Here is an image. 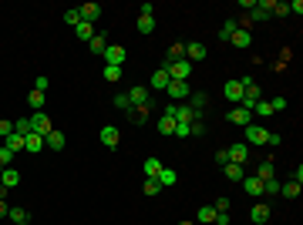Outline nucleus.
<instances>
[{
    "instance_id": "nucleus-1",
    "label": "nucleus",
    "mask_w": 303,
    "mask_h": 225,
    "mask_svg": "<svg viewBox=\"0 0 303 225\" xmlns=\"http://www.w3.org/2000/svg\"><path fill=\"white\" fill-rule=\"evenodd\" d=\"M165 71H168V78H172V81H189L192 64L182 57V61H172V64H165Z\"/></svg>"
},
{
    "instance_id": "nucleus-2",
    "label": "nucleus",
    "mask_w": 303,
    "mask_h": 225,
    "mask_svg": "<svg viewBox=\"0 0 303 225\" xmlns=\"http://www.w3.org/2000/svg\"><path fill=\"white\" fill-rule=\"evenodd\" d=\"M104 64H112V67H121V64H125V47H121V44H108V47H104Z\"/></svg>"
},
{
    "instance_id": "nucleus-3",
    "label": "nucleus",
    "mask_w": 303,
    "mask_h": 225,
    "mask_svg": "<svg viewBox=\"0 0 303 225\" xmlns=\"http://www.w3.org/2000/svg\"><path fill=\"white\" fill-rule=\"evenodd\" d=\"M165 91H168V97H172L176 105H179V101H185V97L192 94V91H189V81H168Z\"/></svg>"
},
{
    "instance_id": "nucleus-4",
    "label": "nucleus",
    "mask_w": 303,
    "mask_h": 225,
    "mask_svg": "<svg viewBox=\"0 0 303 225\" xmlns=\"http://www.w3.org/2000/svg\"><path fill=\"white\" fill-rule=\"evenodd\" d=\"M98 138H101V145H108V152H115V148H118V141H121V131L115 128V124H104Z\"/></svg>"
},
{
    "instance_id": "nucleus-5",
    "label": "nucleus",
    "mask_w": 303,
    "mask_h": 225,
    "mask_svg": "<svg viewBox=\"0 0 303 225\" xmlns=\"http://www.w3.org/2000/svg\"><path fill=\"white\" fill-rule=\"evenodd\" d=\"M226 121H229V124H240V128H246V124H253V111H246V108H232V111L226 114Z\"/></svg>"
},
{
    "instance_id": "nucleus-6",
    "label": "nucleus",
    "mask_w": 303,
    "mask_h": 225,
    "mask_svg": "<svg viewBox=\"0 0 303 225\" xmlns=\"http://www.w3.org/2000/svg\"><path fill=\"white\" fill-rule=\"evenodd\" d=\"M128 94V101H132V108H138V105H148L152 101V91L148 88H142V84H135L132 91H125Z\"/></svg>"
},
{
    "instance_id": "nucleus-7",
    "label": "nucleus",
    "mask_w": 303,
    "mask_h": 225,
    "mask_svg": "<svg viewBox=\"0 0 303 225\" xmlns=\"http://www.w3.org/2000/svg\"><path fill=\"white\" fill-rule=\"evenodd\" d=\"M152 108H155V101L132 108V111H128V121H132V124H145V121H148V114H152Z\"/></svg>"
},
{
    "instance_id": "nucleus-8",
    "label": "nucleus",
    "mask_w": 303,
    "mask_h": 225,
    "mask_svg": "<svg viewBox=\"0 0 303 225\" xmlns=\"http://www.w3.org/2000/svg\"><path fill=\"white\" fill-rule=\"evenodd\" d=\"M44 148H51V152H64V148H68V138H64V131H51L48 138H44Z\"/></svg>"
},
{
    "instance_id": "nucleus-9",
    "label": "nucleus",
    "mask_w": 303,
    "mask_h": 225,
    "mask_svg": "<svg viewBox=\"0 0 303 225\" xmlns=\"http://www.w3.org/2000/svg\"><path fill=\"white\" fill-rule=\"evenodd\" d=\"M78 14H81V20H84V24H95L98 17H101V4H81Z\"/></svg>"
},
{
    "instance_id": "nucleus-10",
    "label": "nucleus",
    "mask_w": 303,
    "mask_h": 225,
    "mask_svg": "<svg viewBox=\"0 0 303 225\" xmlns=\"http://www.w3.org/2000/svg\"><path fill=\"white\" fill-rule=\"evenodd\" d=\"M206 54H209V47L202 44V40H192V44H185V61H202Z\"/></svg>"
},
{
    "instance_id": "nucleus-11",
    "label": "nucleus",
    "mask_w": 303,
    "mask_h": 225,
    "mask_svg": "<svg viewBox=\"0 0 303 225\" xmlns=\"http://www.w3.org/2000/svg\"><path fill=\"white\" fill-rule=\"evenodd\" d=\"M223 94L229 97L236 108H240V101H243V84H240V81H226V84H223Z\"/></svg>"
},
{
    "instance_id": "nucleus-12",
    "label": "nucleus",
    "mask_w": 303,
    "mask_h": 225,
    "mask_svg": "<svg viewBox=\"0 0 303 225\" xmlns=\"http://www.w3.org/2000/svg\"><path fill=\"white\" fill-rule=\"evenodd\" d=\"M243 192L253 195V198H263V182H259L256 175H246L243 178Z\"/></svg>"
},
{
    "instance_id": "nucleus-13",
    "label": "nucleus",
    "mask_w": 303,
    "mask_h": 225,
    "mask_svg": "<svg viewBox=\"0 0 303 225\" xmlns=\"http://www.w3.org/2000/svg\"><path fill=\"white\" fill-rule=\"evenodd\" d=\"M34 131H37L40 138H48L51 131H54V124H51V118H48L44 111H37V114H34Z\"/></svg>"
},
{
    "instance_id": "nucleus-14",
    "label": "nucleus",
    "mask_w": 303,
    "mask_h": 225,
    "mask_svg": "<svg viewBox=\"0 0 303 225\" xmlns=\"http://www.w3.org/2000/svg\"><path fill=\"white\" fill-rule=\"evenodd\" d=\"M266 135H270V131L259 128V124H246V141L249 145H266Z\"/></svg>"
},
{
    "instance_id": "nucleus-15",
    "label": "nucleus",
    "mask_w": 303,
    "mask_h": 225,
    "mask_svg": "<svg viewBox=\"0 0 303 225\" xmlns=\"http://www.w3.org/2000/svg\"><path fill=\"white\" fill-rule=\"evenodd\" d=\"M168 81H172V78H168V71H165V67H159V71L152 74V81H148V91H165Z\"/></svg>"
},
{
    "instance_id": "nucleus-16",
    "label": "nucleus",
    "mask_w": 303,
    "mask_h": 225,
    "mask_svg": "<svg viewBox=\"0 0 303 225\" xmlns=\"http://www.w3.org/2000/svg\"><path fill=\"white\" fill-rule=\"evenodd\" d=\"M0 185H4V188H17V185H20V171H17L14 165L4 168V171H0Z\"/></svg>"
},
{
    "instance_id": "nucleus-17",
    "label": "nucleus",
    "mask_w": 303,
    "mask_h": 225,
    "mask_svg": "<svg viewBox=\"0 0 303 225\" xmlns=\"http://www.w3.org/2000/svg\"><path fill=\"white\" fill-rule=\"evenodd\" d=\"M206 105H209V97L202 94V91H192V94H189V108L196 111V118H202V111H206Z\"/></svg>"
},
{
    "instance_id": "nucleus-18",
    "label": "nucleus",
    "mask_w": 303,
    "mask_h": 225,
    "mask_svg": "<svg viewBox=\"0 0 303 225\" xmlns=\"http://www.w3.org/2000/svg\"><path fill=\"white\" fill-rule=\"evenodd\" d=\"M229 44H232V47H240V51H246V47H253V34L240 27V31H236V34L229 37Z\"/></svg>"
},
{
    "instance_id": "nucleus-19",
    "label": "nucleus",
    "mask_w": 303,
    "mask_h": 225,
    "mask_svg": "<svg viewBox=\"0 0 303 225\" xmlns=\"http://www.w3.org/2000/svg\"><path fill=\"white\" fill-rule=\"evenodd\" d=\"M226 152H229V161H232V165H246V158H249V148H246V145H229Z\"/></svg>"
},
{
    "instance_id": "nucleus-20",
    "label": "nucleus",
    "mask_w": 303,
    "mask_h": 225,
    "mask_svg": "<svg viewBox=\"0 0 303 225\" xmlns=\"http://www.w3.org/2000/svg\"><path fill=\"white\" fill-rule=\"evenodd\" d=\"M249 218H253L256 225H266V222H270V205H266V202H259V205H253V212H249Z\"/></svg>"
},
{
    "instance_id": "nucleus-21",
    "label": "nucleus",
    "mask_w": 303,
    "mask_h": 225,
    "mask_svg": "<svg viewBox=\"0 0 303 225\" xmlns=\"http://www.w3.org/2000/svg\"><path fill=\"white\" fill-rule=\"evenodd\" d=\"M104 47H108V34L95 31V37L88 40V51H91V54H104Z\"/></svg>"
},
{
    "instance_id": "nucleus-22",
    "label": "nucleus",
    "mask_w": 303,
    "mask_h": 225,
    "mask_svg": "<svg viewBox=\"0 0 303 225\" xmlns=\"http://www.w3.org/2000/svg\"><path fill=\"white\" fill-rule=\"evenodd\" d=\"M236 31H240V20H236V17H229V20H223V27H219V34H215V37H219V40H229Z\"/></svg>"
},
{
    "instance_id": "nucleus-23",
    "label": "nucleus",
    "mask_w": 303,
    "mask_h": 225,
    "mask_svg": "<svg viewBox=\"0 0 303 225\" xmlns=\"http://www.w3.org/2000/svg\"><path fill=\"white\" fill-rule=\"evenodd\" d=\"M176 121L179 124H192V121H199V118H196V111L189 105H176Z\"/></svg>"
},
{
    "instance_id": "nucleus-24",
    "label": "nucleus",
    "mask_w": 303,
    "mask_h": 225,
    "mask_svg": "<svg viewBox=\"0 0 303 225\" xmlns=\"http://www.w3.org/2000/svg\"><path fill=\"white\" fill-rule=\"evenodd\" d=\"M14 135H20V138L34 135V118H17L14 121Z\"/></svg>"
},
{
    "instance_id": "nucleus-25",
    "label": "nucleus",
    "mask_w": 303,
    "mask_h": 225,
    "mask_svg": "<svg viewBox=\"0 0 303 225\" xmlns=\"http://www.w3.org/2000/svg\"><path fill=\"white\" fill-rule=\"evenodd\" d=\"M165 168L159 158H145V165H142V171H145V178H159V171Z\"/></svg>"
},
{
    "instance_id": "nucleus-26",
    "label": "nucleus",
    "mask_w": 303,
    "mask_h": 225,
    "mask_svg": "<svg viewBox=\"0 0 303 225\" xmlns=\"http://www.w3.org/2000/svg\"><path fill=\"white\" fill-rule=\"evenodd\" d=\"M40 148H44V138L37 135V131H34V135H27L24 138V152H31V155H37Z\"/></svg>"
},
{
    "instance_id": "nucleus-27",
    "label": "nucleus",
    "mask_w": 303,
    "mask_h": 225,
    "mask_svg": "<svg viewBox=\"0 0 303 225\" xmlns=\"http://www.w3.org/2000/svg\"><path fill=\"white\" fill-rule=\"evenodd\" d=\"M256 178H259V182H270V178H276V171H273V161H259Z\"/></svg>"
},
{
    "instance_id": "nucleus-28",
    "label": "nucleus",
    "mask_w": 303,
    "mask_h": 225,
    "mask_svg": "<svg viewBox=\"0 0 303 225\" xmlns=\"http://www.w3.org/2000/svg\"><path fill=\"white\" fill-rule=\"evenodd\" d=\"M226 178H229V182H243V178H246V171H243V165H232V161H229V165H226Z\"/></svg>"
},
{
    "instance_id": "nucleus-29",
    "label": "nucleus",
    "mask_w": 303,
    "mask_h": 225,
    "mask_svg": "<svg viewBox=\"0 0 303 225\" xmlns=\"http://www.w3.org/2000/svg\"><path fill=\"white\" fill-rule=\"evenodd\" d=\"M176 182H179V175H176L172 168H162V171H159V185H162V188H172Z\"/></svg>"
},
{
    "instance_id": "nucleus-30",
    "label": "nucleus",
    "mask_w": 303,
    "mask_h": 225,
    "mask_svg": "<svg viewBox=\"0 0 303 225\" xmlns=\"http://www.w3.org/2000/svg\"><path fill=\"white\" fill-rule=\"evenodd\" d=\"M7 218H10V222H31V212H27V209H20V205H14V209H10L7 212Z\"/></svg>"
},
{
    "instance_id": "nucleus-31",
    "label": "nucleus",
    "mask_w": 303,
    "mask_h": 225,
    "mask_svg": "<svg viewBox=\"0 0 303 225\" xmlns=\"http://www.w3.org/2000/svg\"><path fill=\"white\" fill-rule=\"evenodd\" d=\"M4 148H10V152H24V138H20V135H7V138H4Z\"/></svg>"
},
{
    "instance_id": "nucleus-32",
    "label": "nucleus",
    "mask_w": 303,
    "mask_h": 225,
    "mask_svg": "<svg viewBox=\"0 0 303 225\" xmlns=\"http://www.w3.org/2000/svg\"><path fill=\"white\" fill-rule=\"evenodd\" d=\"M27 105L34 108V114L44 111V91H31V94H27Z\"/></svg>"
},
{
    "instance_id": "nucleus-33",
    "label": "nucleus",
    "mask_w": 303,
    "mask_h": 225,
    "mask_svg": "<svg viewBox=\"0 0 303 225\" xmlns=\"http://www.w3.org/2000/svg\"><path fill=\"white\" fill-rule=\"evenodd\" d=\"M279 195H283V198H300V185H296V182H283V185H279Z\"/></svg>"
},
{
    "instance_id": "nucleus-34",
    "label": "nucleus",
    "mask_w": 303,
    "mask_h": 225,
    "mask_svg": "<svg viewBox=\"0 0 303 225\" xmlns=\"http://www.w3.org/2000/svg\"><path fill=\"white\" fill-rule=\"evenodd\" d=\"M196 218H199L202 225H212V222H215V209H212V205H202V209H199V215H196Z\"/></svg>"
},
{
    "instance_id": "nucleus-35",
    "label": "nucleus",
    "mask_w": 303,
    "mask_h": 225,
    "mask_svg": "<svg viewBox=\"0 0 303 225\" xmlns=\"http://www.w3.org/2000/svg\"><path fill=\"white\" fill-rule=\"evenodd\" d=\"M182 57H185V44H172V47H168V61H165V64H172V61H182ZM165 64H162V67H165Z\"/></svg>"
},
{
    "instance_id": "nucleus-36",
    "label": "nucleus",
    "mask_w": 303,
    "mask_h": 225,
    "mask_svg": "<svg viewBox=\"0 0 303 225\" xmlns=\"http://www.w3.org/2000/svg\"><path fill=\"white\" fill-rule=\"evenodd\" d=\"M135 31H138V34H152V31H155V17H138Z\"/></svg>"
},
{
    "instance_id": "nucleus-37",
    "label": "nucleus",
    "mask_w": 303,
    "mask_h": 225,
    "mask_svg": "<svg viewBox=\"0 0 303 225\" xmlns=\"http://www.w3.org/2000/svg\"><path fill=\"white\" fill-rule=\"evenodd\" d=\"M74 34H78L81 40H91V37H95V27H91V24H84V20H81V24L74 27Z\"/></svg>"
},
{
    "instance_id": "nucleus-38",
    "label": "nucleus",
    "mask_w": 303,
    "mask_h": 225,
    "mask_svg": "<svg viewBox=\"0 0 303 225\" xmlns=\"http://www.w3.org/2000/svg\"><path fill=\"white\" fill-rule=\"evenodd\" d=\"M104 81H108V84H115V81H121V67H112V64H104Z\"/></svg>"
},
{
    "instance_id": "nucleus-39",
    "label": "nucleus",
    "mask_w": 303,
    "mask_h": 225,
    "mask_svg": "<svg viewBox=\"0 0 303 225\" xmlns=\"http://www.w3.org/2000/svg\"><path fill=\"white\" fill-rule=\"evenodd\" d=\"M176 131V118H165L162 114V121H159V135H172Z\"/></svg>"
},
{
    "instance_id": "nucleus-40",
    "label": "nucleus",
    "mask_w": 303,
    "mask_h": 225,
    "mask_svg": "<svg viewBox=\"0 0 303 225\" xmlns=\"http://www.w3.org/2000/svg\"><path fill=\"white\" fill-rule=\"evenodd\" d=\"M145 195H162V185H159V178H145Z\"/></svg>"
},
{
    "instance_id": "nucleus-41",
    "label": "nucleus",
    "mask_w": 303,
    "mask_h": 225,
    "mask_svg": "<svg viewBox=\"0 0 303 225\" xmlns=\"http://www.w3.org/2000/svg\"><path fill=\"white\" fill-rule=\"evenodd\" d=\"M0 165H4V168H10V165H14V152H10V148H4V145H0Z\"/></svg>"
},
{
    "instance_id": "nucleus-42",
    "label": "nucleus",
    "mask_w": 303,
    "mask_h": 225,
    "mask_svg": "<svg viewBox=\"0 0 303 225\" xmlns=\"http://www.w3.org/2000/svg\"><path fill=\"white\" fill-rule=\"evenodd\" d=\"M279 185H283V182H276V178L263 182V195H279Z\"/></svg>"
},
{
    "instance_id": "nucleus-43",
    "label": "nucleus",
    "mask_w": 303,
    "mask_h": 225,
    "mask_svg": "<svg viewBox=\"0 0 303 225\" xmlns=\"http://www.w3.org/2000/svg\"><path fill=\"white\" fill-rule=\"evenodd\" d=\"M64 24H71V27H78V24H81V14H78V7H74V10H64Z\"/></svg>"
},
{
    "instance_id": "nucleus-44",
    "label": "nucleus",
    "mask_w": 303,
    "mask_h": 225,
    "mask_svg": "<svg viewBox=\"0 0 303 225\" xmlns=\"http://www.w3.org/2000/svg\"><path fill=\"white\" fill-rule=\"evenodd\" d=\"M256 114H259V118H270L273 114V108H270V101H256V108H253Z\"/></svg>"
},
{
    "instance_id": "nucleus-45",
    "label": "nucleus",
    "mask_w": 303,
    "mask_h": 225,
    "mask_svg": "<svg viewBox=\"0 0 303 225\" xmlns=\"http://www.w3.org/2000/svg\"><path fill=\"white\" fill-rule=\"evenodd\" d=\"M115 108H118V111H132V101H128V94H115Z\"/></svg>"
},
{
    "instance_id": "nucleus-46",
    "label": "nucleus",
    "mask_w": 303,
    "mask_h": 225,
    "mask_svg": "<svg viewBox=\"0 0 303 225\" xmlns=\"http://www.w3.org/2000/svg\"><path fill=\"white\" fill-rule=\"evenodd\" d=\"M7 135H14V121H7V118H0V141Z\"/></svg>"
},
{
    "instance_id": "nucleus-47",
    "label": "nucleus",
    "mask_w": 303,
    "mask_h": 225,
    "mask_svg": "<svg viewBox=\"0 0 303 225\" xmlns=\"http://www.w3.org/2000/svg\"><path fill=\"white\" fill-rule=\"evenodd\" d=\"M215 165H219V168L229 165V152H226V148H215Z\"/></svg>"
},
{
    "instance_id": "nucleus-48",
    "label": "nucleus",
    "mask_w": 303,
    "mask_h": 225,
    "mask_svg": "<svg viewBox=\"0 0 303 225\" xmlns=\"http://www.w3.org/2000/svg\"><path fill=\"white\" fill-rule=\"evenodd\" d=\"M270 108H273V114H276V111H287V97H273Z\"/></svg>"
},
{
    "instance_id": "nucleus-49",
    "label": "nucleus",
    "mask_w": 303,
    "mask_h": 225,
    "mask_svg": "<svg viewBox=\"0 0 303 225\" xmlns=\"http://www.w3.org/2000/svg\"><path fill=\"white\" fill-rule=\"evenodd\" d=\"M172 135H179V138H189L192 131H189V124H179V121H176V131H172Z\"/></svg>"
},
{
    "instance_id": "nucleus-50",
    "label": "nucleus",
    "mask_w": 303,
    "mask_h": 225,
    "mask_svg": "<svg viewBox=\"0 0 303 225\" xmlns=\"http://www.w3.org/2000/svg\"><path fill=\"white\" fill-rule=\"evenodd\" d=\"M48 84H51V81H48V78H44V74H40V78H37V81H34V91H48Z\"/></svg>"
},
{
    "instance_id": "nucleus-51",
    "label": "nucleus",
    "mask_w": 303,
    "mask_h": 225,
    "mask_svg": "<svg viewBox=\"0 0 303 225\" xmlns=\"http://www.w3.org/2000/svg\"><path fill=\"white\" fill-rule=\"evenodd\" d=\"M287 7H290V14H303V0H290Z\"/></svg>"
},
{
    "instance_id": "nucleus-52",
    "label": "nucleus",
    "mask_w": 303,
    "mask_h": 225,
    "mask_svg": "<svg viewBox=\"0 0 303 225\" xmlns=\"http://www.w3.org/2000/svg\"><path fill=\"white\" fill-rule=\"evenodd\" d=\"M273 14H276V17H287L290 7H287V4H273Z\"/></svg>"
},
{
    "instance_id": "nucleus-53",
    "label": "nucleus",
    "mask_w": 303,
    "mask_h": 225,
    "mask_svg": "<svg viewBox=\"0 0 303 225\" xmlns=\"http://www.w3.org/2000/svg\"><path fill=\"white\" fill-rule=\"evenodd\" d=\"M215 225H232L229 222V212H215Z\"/></svg>"
},
{
    "instance_id": "nucleus-54",
    "label": "nucleus",
    "mask_w": 303,
    "mask_h": 225,
    "mask_svg": "<svg viewBox=\"0 0 303 225\" xmlns=\"http://www.w3.org/2000/svg\"><path fill=\"white\" fill-rule=\"evenodd\" d=\"M290 182H296V185H300V182H303V168H300V165H296V168H293V178H290Z\"/></svg>"
},
{
    "instance_id": "nucleus-55",
    "label": "nucleus",
    "mask_w": 303,
    "mask_h": 225,
    "mask_svg": "<svg viewBox=\"0 0 303 225\" xmlns=\"http://www.w3.org/2000/svg\"><path fill=\"white\" fill-rule=\"evenodd\" d=\"M7 212H10V205H7V198H0V218H7Z\"/></svg>"
},
{
    "instance_id": "nucleus-56",
    "label": "nucleus",
    "mask_w": 303,
    "mask_h": 225,
    "mask_svg": "<svg viewBox=\"0 0 303 225\" xmlns=\"http://www.w3.org/2000/svg\"><path fill=\"white\" fill-rule=\"evenodd\" d=\"M7 195H10V188H4V185H0V198H7Z\"/></svg>"
},
{
    "instance_id": "nucleus-57",
    "label": "nucleus",
    "mask_w": 303,
    "mask_h": 225,
    "mask_svg": "<svg viewBox=\"0 0 303 225\" xmlns=\"http://www.w3.org/2000/svg\"><path fill=\"white\" fill-rule=\"evenodd\" d=\"M179 225H196V222H179Z\"/></svg>"
},
{
    "instance_id": "nucleus-58",
    "label": "nucleus",
    "mask_w": 303,
    "mask_h": 225,
    "mask_svg": "<svg viewBox=\"0 0 303 225\" xmlns=\"http://www.w3.org/2000/svg\"><path fill=\"white\" fill-rule=\"evenodd\" d=\"M17 225H31V222H17Z\"/></svg>"
},
{
    "instance_id": "nucleus-59",
    "label": "nucleus",
    "mask_w": 303,
    "mask_h": 225,
    "mask_svg": "<svg viewBox=\"0 0 303 225\" xmlns=\"http://www.w3.org/2000/svg\"><path fill=\"white\" fill-rule=\"evenodd\" d=\"M0 171H4V165H0Z\"/></svg>"
},
{
    "instance_id": "nucleus-60",
    "label": "nucleus",
    "mask_w": 303,
    "mask_h": 225,
    "mask_svg": "<svg viewBox=\"0 0 303 225\" xmlns=\"http://www.w3.org/2000/svg\"><path fill=\"white\" fill-rule=\"evenodd\" d=\"M0 145H4V141H0Z\"/></svg>"
}]
</instances>
